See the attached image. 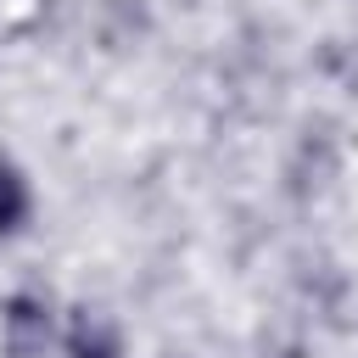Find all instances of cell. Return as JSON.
<instances>
[{
    "mask_svg": "<svg viewBox=\"0 0 358 358\" xmlns=\"http://www.w3.org/2000/svg\"><path fill=\"white\" fill-rule=\"evenodd\" d=\"M67 358H123V341L101 313H78L67 336Z\"/></svg>",
    "mask_w": 358,
    "mask_h": 358,
    "instance_id": "7a4b0ae2",
    "label": "cell"
},
{
    "mask_svg": "<svg viewBox=\"0 0 358 358\" xmlns=\"http://www.w3.org/2000/svg\"><path fill=\"white\" fill-rule=\"evenodd\" d=\"M45 336H50L45 308L34 296H11L6 302V347H11V358H34L45 347Z\"/></svg>",
    "mask_w": 358,
    "mask_h": 358,
    "instance_id": "6da1fadb",
    "label": "cell"
},
{
    "mask_svg": "<svg viewBox=\"0 0 358 358\" xmlns=\"http://www.w3.org/2000/svg\"><path fill=\"white\" fill-rule=\"evenodd\" d=\"M22 218H28V185H22V173L0 157V235H11Z\"/></svg>",
    "mask_w": 358,
    "mask_h": 358,
    "instance_id": "3957f363",
    "label": "cell"
}]
</instances>
